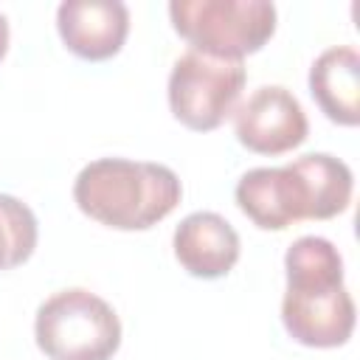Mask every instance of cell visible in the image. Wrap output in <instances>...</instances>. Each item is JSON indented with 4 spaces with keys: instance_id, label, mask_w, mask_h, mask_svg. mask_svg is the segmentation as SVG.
<instances>
[{
    "instance_id": "cell-1",
    "label": "cell",
    "mask_w": 360,
    "mask_h": 360,
    "mask_svg": "<svg viewBox=\"0 0 360 360\" xmlns=\"http://www.w3.org/2000/svg\"><path fill=\"white\" fill-rule=\"evenodd\" d=\"M352 169L326 152L301 155L284 166H259L239 177L236 205L262 231H284L304 219H332L352 202Z\"/></svg>"
},
{
    "instance_id": "cell-2",
    "label": "cell",
    "mask_w": 360,
    "mask_h": 360,
    "mask_svg": "<svg viewBox=\"0 0 360 360\" xmlns=\"http://www.w3.org/2000/svg\"><path fill=\"white\" fill-rule=\"evenodd\" d=\"M281 323L309 349H338L354 332V301L343 284L340 250L323 236H301L284 253Z\"/></svg>"
},
{
    "instance_id": "cell-3",
    "label": "cell",
    "mask_w": 360,
    "mask_h": 360,
    "mask_svg": "<svg viewBox=\"0 0 360 360\" xmlns=\"http://www.w3.org/2000/svg\"><path fill=\"white\" fill-rule=\"evenodd\" d=\"M183 197L180 177L149 160L98 158L73 180V202L98 225L115 231H146L166 219Z\"/></svg>"
},
{
    "instance_id": "cell-4",
    "label": "cell",
    "mask_w": 360,
    "mask_h": 360,
    "mask_svg": "<svg viewBox=\"0 0 360 360\" xmlns=\"http://www.w3.org/2000/svg\"><path fill=\"white\" fill-rule=\"evenodd\" d=\"M169 20L191 51L245 62L270 42L278 14L270 0H172Z\"/></svg>"
},
{
    "instance_id": "cell-5",
    "label": "cell",
    "mask_w": 360,
    "mask_h": 360,
    "mask_svg": "<svg viewBox=\"0 0 360 360\" xmlns=\"http://www.w3.org/2000/svg\"><path fill=\"white\" fill-rule=\"evenodd\" d=\"M34 340L48 360H110L121 346V321L101 295L73 287L39 304Z\"/></svg>"
},
{
    "instance_id": "cell-6",
    "label": "cell",
    "mask_w": 360,
    "mask_h": 360,
    "mask_svg": "<svg viewBox=\"0 0 360 360\" xmlns=\"http://www.w3.org/2000/svg\"><path fill=\"white\" fill-rule=\"evenodd\" d=\"M245 79L242 59L208 56L188 48L174 59L169 73V110L186 129L211 132L233 115Z\"/></svg>"
},
{
    "instance_id": "cell-7",
    "label": "cell",
    "mask_w": 360,
    "mask_h": 360,
    "mask_svg": "<svg viewBox=\"0 0 360 360\" xmlns=\"http://www.w3.org/2000/svg\"><path fill=\"white\" fill-rule=\"evenodd\" d=\"M236 141L253 155H284L307 141L309 121L301 101L281 84L253 90L233 110Z\"/></svg>"
},
{
    "instance_id": "cell-8",
    "label": "cell",
    "mask_w": 360,
    "mask_h": 360,
    "mask_svg": "<svg viewBox=\"0 0 360 360\" xmlns=\"http://www.w3.org/2000/svg\"><path fill=\"white\" fill-rule=\"evenodd\" d=\"M56 31L73 56L104 62L127 42L129 8L121 0H65L56 8Z\"/></svg>"
},
{
    "instance_id": "cell-9",
    "label": "cell",
    "mask_w": 360,
    "mask_h": 360,
    "mask_svg": "<svg viewBox=\"0 0 360 360\" xmlns=\"http://www.w3.org/2000/svg\"><path fill=\"white\" fill-rule=\"evenodd\" d=\"M174 259L194 278H222L239 262V233L217 211H194L180 219L172 236Z\"/></svg>"
},
{
    "instance_id": "cell-10",
    "label": "cell",
    "mask_w": 360,
    "mask_h": 360,
    "mask_svg": "<svg viewBox=\"0 0 360 360\" xmlns=\"http://www.w3.org/2000/svg\"><path fill=\"white\" fill-rule=\"evenodd\" d=\"M309 93L332 124L357 127L360 124V53L352 45L326 48L309 68Z\"/></svg>"
},
{
    "instance_id": "cell-11",
    "label": "cell",
    "mask_w": 360,
    "mask_h": 360,
    "mask_svg": "<svg viewBox=\"0 0 360 360\" xmlns=\"http://www.w3.org/2000/svg\"><path fill=\"white\" fill-rule=\"evenodd\" d=\"M37 239L39 225L34 211L22 200L0 194V273L28 262L37 248Z\"/></svg>"
},
{
    "instance_id": "cell-12",
    "label": "cell",
    "mask_w": 360,
    "mask_h": 360,
    "mask_svg": "<svg viewBox=\"0 0 360 360\" xmlns=\"http://www.w3.org/2000/svg\"><path fill=\"white\" fill-rule=\"evenodd\" d=\"M6 51H8V20L0 14V62L6 59Z\"/></svg>"
}]
</instances>
